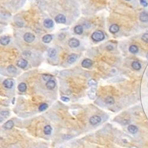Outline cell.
Listing matches in <instances>:
<instances>
[{
  "instance_id": "3957f363",
  "label": "cell",
  "mask_w": 148,
  "mask_h": 148,
  "mask_svg": "<svg viewBox=\"0 0 148 148\" xmlns=\"http://www.w3.org/2000/svg\"><path fill=\"white\" fill-rule=\"evenodd\" d=\"M68 45L69 46L72 48H77L80 45V43L79 41L77 39H75V38H71L68 41Z\"/></svg>"
},
{
  "instance_id": "e0dca14e",
  "label": "cell",
  "mask_w": 148,
  "mask_h": 148,
  "mask_svg": "<svg viewBox=\"0 0 148 148\" xmlns=\"http://www.w3.org/2000/svg\"><path fill=\"white\" fill-rule=\"evenodd\" d=\"M132 67L136 71H140L142 68V65L138 61H133L132 63Z\"/></svg>"
},
{
  "instance_id": "8992f818",
  "label": "cell",
  "mask_w": 148,
  "mask_h": 148,
  "mask_svg": "<svg viewBox=\"0 0 148 148\" xmlns=\"http://www.w3.org/2000/svg\"><path fill=\"white\" fill-rule=\"evenodd\" d=\"M93 62L92 61L89 59H85L84 60L82 61V63H81V65L82 67L85 68H89L92 66Z\"/></svg>"
},
{
  "instance_id": "836d02e7",
  "label": "cell",
  "mask_w": 148,
  "mask_h": 148,
  "mask_svg": "<svg viewBox=\"0 0 148 148\" xmlns=\"http://www.w3.org/2000/svg\"><path fill=\"white\" fill-rule=\"evenodd\" d=\"M106 49L108 50H112L113 49V47L111 45H109L106 47Z\"/></svg>"
},
{
  "instance_id": "30bf717a",
  "label": "cell",
  "mask_w": 148,
  "mask_h": 148,
  "mask_svg": "<svg viewBox=\"0 0 148 148\" xmlns=\"http://www.w3.org/2000/svg\"><path fill=\"white\" fill-rule=\"evenodd\" d=\"M43 25L45 27L48 28L53 27V25H54L53 21L52 20L48 18V19H46L45 21H44Z\"/></svg>"
},
{
  "instance_id": "f1b7e54d",
  "label": "cell",
  "mask_w": 148,
  "mask_h": 148,
  "mask_svg": "<svg viewBox=\"0 0 148 148\" xmlns=\"http://www.w3.org/2000/svg\"><path fill=\"white\" fill-rule=\"evenodd\" d=\"M142 40L146 43H148V33H145L142 36Z\"/></svg>"
},
{
  "instance_id": "d6986e66",
  "label": "cell",
  "mask_w": 148,
  "mask_h": 148,
  "mask_svg": "<svg viewBox=\"0 0 148 148\" xmlns=\"http://www.w3.org/2000/svg\"><path fill=\"white\" fill-rule=\"evenodd\" d=\"M129 50L131 53L136 54L138 53V52H139V48H138V47L137 46H136V45H131V46L129 47Z\"/></svg>"
},
{
  "instance_id": "d6a6232c",
  "label": "cell",
  "mask_w": 148,
  "mask_h": 148,
  "mask_svg": "<svg viewBox=\"0 0 148 148\" xmlns=\"http://www.w3.org/2000/svg\"><path fill=\"white\" fill-rule=\"evenodd\" d=\"M61 99L62 101H63L64 102H69V101H70V99H69L68 97H62L61 98Z\"/></svg>"
},
{
  "instance_id": "f546056e",
  "label": "cell",
  "mask_w": 148,
  "mask_h": 148,
  "mask_svg": "<svg viewBox=\"0 0 148 148\" xmlns=\"http://www.w3.org/2000/svg\"><path fill=\"white\" fill-rule=\"evenodd\" d=\"M42 77H43V80L48 81L50 80L51 78H52V76L50 75H47V74H46V75H43Z\"/></svg>"
},
{
  "instance_id": "ba28073f",
  "label": "cell",
  "mask_w": 148,
  "mask_h": 148,
  "mask_svg": "<svg viewBox=\"0 0 148 148\" xmlns=\"http://www.w3.org/2000/svg\"><path fill=\"white\" fill-rule=\"evenodd\" d=\"M27 61L24 59H20L17 62V66H18L19 68H22V69H24V68L26 67L27 66Z\"/></svg>"
},
{
  "instance_id": "e575fe53",
  "label": "cell",
  "mask_w": 148,
  "mask_h": 148,
  "mask_svg": "<svg viewBox=\"0 0 148 148\" xmlns=\"http://www.w3.org/2000/svg\"><path fill=\"white\" fill-rule=\"evenodd\" d=\"M126 1H130V0H126Z\"/></svg>"
},
{
  "instance_id": "1f68e13d",
  "label": "cell",
  "mask_w": 148,
  "mask_h": 148,
  "mask_svg": "<svg viewBox=\"0 0 148 148\" xmlns=\"http://www.w3.org/2000/svg\"><path fill=\"white\" fill-rule=\"evenodd\" d=\"M9 114L10 113L8 111H2L1 112V115L2 116L4 117H7L9 116Z\"/></svg>"
},
{
  "instance_id": "9c48e42d",
  "label": "cell",
  "mask_w": 148,
  "mask_h": 148,
  "mask_svg": "<svg viewBox=\"0 0 148 148\" xmlns=\"http://www.w3.org/2000/svg\"><path fill=\"white\" fill-rule=\"evenodd\" d=\"M139 20L143 23L148 22V13L145 12V11L142 12L139 15Z\"/></svg>"
},
{
  "instance_id": "4316f807",
  "label": "cell",
  "mask_w": 148,
  "mask_h": 148,
  "mask_svg": "<svg viewBox=\"0 0 148 148\" xmlns=\"http://www.w3.org/2000/svg\"><path fill=\"white\" fill-rule=\"evenodd\" d=\"M88 85L92 88H95L97 86V82L95 79H91L88 82Z\"/></svg>"
},
{
  "instance_id": "52a82bcc",
  "label": "cell",
  "mask_w": 148,
  "mask_h": 148,
  "mask_svg": "<svg viewBox=\"0 0 148 148\" xmlns=\"http://www.w3.org/2000/svg\"><path fill=\"white\" fill-rule=\"evenodd\" d=\"M13 81L11 79H7L5 80H4L3 82V85L4 86V87L7 88V89H10V88L13 86Z\"/></svg>"
},
{
  "instance_id": "5b68a950",
  "label": "cell",
  "mask_w": 148,
  "mask_h": 148,
  "mask_svg": "<svg viewBox=\"0 0 148 148\" xmlns=\"http://www.w3.org/2000/svg\"><path fill=\"white\" fill-rule=\"evenodd\" d=\"M55 21L59 24H65L66 21V17L63 14H58L55 18Z\"/></svg>"
},
{
  "instance_id": "4fadbf2b",
  "label": "cell",
  "mask_w": 148,
  "mask_h": 148,
  "mask_svg": "<svg viewBox=\"0 0 148 148\" xmlns=\"http://www.w3.org/2000/svg\"><path fill=\"white\" fill-rule=\"evenodd\" d=\"M77 58H78L77 55H76V54H71V55H70L69 56H68L67 59L68 63L70 64L74 63V62L76 61Z\"/></svg>"
},
{
  "instance_id": "ac0fdd59",
  "label": "cell",
  "mask_w": 148,
  "mask_h": 148,
  "mask_svg": "<svg viewBox=\"0 0 148 148\" xmlns=\"http://www.w3.org/2000/svg\"><path fill=\"white\" fill-rule=\"evenodd\" d=\"M128 131L132 134H136L138 132V128L135 125H130L127 127Z\"/></svg>"
},
{
  "instance_id": "cb8c5ba5",
  "label": "cell",
  "mask_w": 148,
  "mask_h": 148,
  "mask_svg": "<svg viewBox=\"0 0 148 148\" xmlns=\"http://www.w3.org/2000/svg\"><path fill=\"white\" fill-rule=\"evenodd\" d=\"M105 102H106L107 104L112 105V104H114L115 101H114V99L113 97H110V96H109V97H107L106 99H105Z\"/></svg>"
},
{
  "instance_id": "7c38bea8",
  "label": "cell",
  "mask_w": 148,
  "mask_h": 148,
  "mask_svg": "<svg viewBox=\"0 0 148 148\" xmlns=\"http://www.w3.org/2000/svg\"><path fill=\"white\" fill-rule=\"evenodd\" d=\"M46 86L48 89H53L56 86V83H55V81L50 79V80L47 81Z\"/></svg>"
},
{
  "instance_id": "83f0119b",
  "label": "cell",
  "mask_w": 148,
  "mask_h": 148,
  "mask_svg": "<svg viewBox=\"0 0 148 148\" xmlns=\"http://www.w3.org/2000/svg\"><path fill=\"white\" fill-rule=\"evenodd\" d=\"M48 105L46 103H43L42 104H40V106L39 107V110L40 111H44L48 109Z\"/></svg>"
},
{
  "instance_id": "484cf974",
  "label": "cell",
  "mask_w": 148,
  "mask_h": 148,
  "mask_svg": "<svg viewBox=\"0 0 148 148\" xmlns=\"http://www.w3.org/2000/svg\"><path fill=\"white\" fill-rule=\"evenodd\" d=\"M7 70H8V72H10V73L14 74L16 72L17 69L13 65H10V66L7 68Z\"/></svg>"
},
{
  "instance_id": "2e32d148",
  "label": "cell",
  "mask_w": 148,
  "mask_h": 148,
  "mask_svg": "<svg viewBox=\"0 0 148 148\" xmlns=\"http://www.w3.org/2000/svg\"><path fill=\"white\" fill-rule=\"evenodd\" d=\"M14 122L12 120H8L7 122H5L3 125V127L5 129H7V130H10L11 129L12 127H14Z\"/></svg>"
},
{
  "instance_id": "6da1fadb",
  "label": "cell",
  "mask_w": 148,
  "mask_h": 148,
  "mask_svg": "<svg viewBox=\"0 0 148 148\" xmlns=\"http://www.w3.org/2000/svg\"><path fill=\"white\" fill-rule=\"evenodd\" d=\"M91 38L95 42H101L104 39L105 35L102 31L97 30L92 33Z\"/></svg>"
},
{
  "instance_id": "8fae6325",
  "label": "cell",
  "mask_w": 148,
  "mask_h": 148,
  "mask_svg": "<svg viewBox=\"0 0 148 148\" xmlns=\"http://www.w3.org/2000/svg\"><path fill=\"white\" fill-rule=\"evenodd\" d=\"M88 95L89 98L91 99H94L97 96V91L95 88H92L88 92Z\"/></svg>"
},
{
  "instance_id": "603a6c76",
  "label": "cell",
  "mask_w": 148,
  "mask_h": 148,
  "mask_svg": "<svg viewBox=\"0 0 148 148\" xmlns=\"http://www.w3.org/2000/svg\"><path fill=\"white\" fill-rule=\"evenodd\" d=\"M18 89L20 92H25L27 89L26 84H25V83H24V82H21V83H20L19 85H18Z\"/></svg>"
},
{
  "instance_id": "ffe728a7",
  "label": "cell",
  "mask_w": 148,
  "mask_h": 148,
  "mask_svg": "<svg viewBox=\"0 0 148 148\" xmlns=\"http://www.w3.org/2000/svg\"><path fill=\"white\" fill-rule=\"evenodd\" d=\"M83 27L82 25H77L74 28V32L77 35H81L83 33Z\"/></svg>"
},
{
  "instance_id": "7402d4cb",
  "label": "cell",
  "mask_w": 148,
  "mask_h": 148,
  "mask_svg": "<svg viewBox=\"0 0 148 148\" xmlns=\"http://www.w3.org/2000/svg\"><path fill=\"white\" fill-rule=\"evenodd\" d=\"M56 53H57L56 50L55 49H53V48H50V49H49L48 51V56L51 58H53V57L56 56Z\"/></svg>"
},
{
  "instance_id": "44dd1931",
  "label": "cell",
  "mask_w": 148,
  "mask_h": 148,
  "mask_svg": "<svg viewBox=\"0 0 148 148\" xmlns=\"http://www.w3.org/2000/svg\"><path fill=\"white\" fill-rule=\"evenodd\" d=\"M52 36L50 35H46L44 36L42 38L43 42L45 43H49L52 41Z\"/></svg>"
},
{
  "instance_id": "277c9868",
  "label": "cell",
  "mask_w": 148,
  "mask_h": 148,
  "mask_svg": "<svg viewBox=\"0 0 148 148\" xmlns=\"http://www.w3.org/2000/svg\"><path fill=\"white\" fill-rule=\"evenodd\" d=\"M101 121V119L99 116H93L89 119V123L92 125H97V124L99 123Z\"/></svg>"
},
{
  "instance_id": "9a60e30c",
  "label": "cell",
  "mask_w": 148,
  "mask_h": 148,
  "mask_svg": "<svg viewBox=\"0 0 148 148\" xmlns=\"http://www.w3.org/2000/svg\"><path fill=\"white\" fill-rule=\"evenodd\" d=\"M10 42V38L8 36H3L0 39V43L3 46H6L8 45Z\"/></svg>"
},
{
  "instance_id": "4dcf8cb0",
  "label": "cell",
  "mask_w": 148,
  "mask_h": 148,
  "mask_svg": "<svg viewBox=\"0 0 148 148\" xmlns=\"http://www.w3.org/2000/svg\"><path fill=\"white\" fill-rule=\"evenodd\" d=\"M140 2L143 7H148V2H147L146 0H140Z\"/></svg>"
},
{
  "instance_id": "7a4b0ae2",
  "label": "cell",
  "mask_w": 148,
  "mask_h": 148,
  "mask_svg": "<svg viewBox=\"0 0 148 148\" xmlns=\"http://www.w3.org/2000/svg\"><path fill=\"white\" fill-rule=\"evenodd\" d=\"M23 38L25 42L30 43L33 42L35 40V35H33L31 33H25V35H24Z\"/></svg>"
},
{
  "instance_id": "d4e9b609",
  "label": "cell",
  "mask_w": 148,
  "mask_h": 148,
  "mask_svg": "<svg viewBox=\"0 0 148 148\" xmlns=\"http://www.w3.org/2000/svg\"><path fill=\"white\" fill-rule=\"evenodd\" d=\"M52 129L50 125H47L44 127V133L46 135H50L51 133H52Z\"/></svg>"
},
{
  "instance_id": "d590c367",
  "label": "cell",
  "mask_w": 148,
  "mask_h": 148,
  "mask_svg": "<svg viewBox=\"0 0 148 148\" xmlns=\"http://www.w3.org/2000/svg\"><path fill=\"white\" fill-rule=\"evenodd\" d=\"M30 1H35V0H30Z\"/></svg>"
},
{
  "instance_id": "5bb4252c",
  "label": "cell",
  "mask_w": 148,
  "mask_h": 148,
  "mask_svg": "<svg viewBox=\"0 0 148 148\" xmlns=\"http://www.w3.org/2000/svg\"><path fill=\"white\" fill-rule=\"evenodd\" d=\"M119 30H120V27H119V25H116V24L112 25L110 27V28H109L110 32L111 33L113 34H115L116 33H117L119 31Z\"/></svg>"
}]
</instances>
